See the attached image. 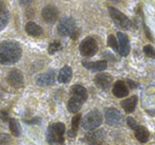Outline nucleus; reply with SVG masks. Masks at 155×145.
I'll list each match as a JSON object with an SVG mask.
<instances>
[{"label": "nucleus", "mask_w": 155, "mask_h": 145, "mask_svg": "<svg viewBox=\"0 0 155 145\" xmlns=\"http://www.w3.org/2000/svg\"><path fill=\"white\" fill-rule=\"evenodd\" d=\"M21 53V47L18 43L12 40L3 41L0 44V64H15L20 60Z\"/></svg>", "instance_id": "obj_1"}, {"label": "nucleus", "mask_w": 155, "mask_h": 145, "mask_svg": "<svg viewBox=\"0 0 155 145\" xmlns=\"http://www.w3.org/2000/svg\"><path fill=\"white\" fill-rule=\"evenodd\" d=\"M102 114L98 109H94V110L89 111L82 120V126L85 130H94L98 128L102 124Z\"/></svg>", "instance_id": "obj_2"}, {"label": "nucleus", "mask_w": 155, "mask_h": 145, "mask_svg": "<svg viewBox=\"0 0 155 145\" xmlns=\"http://www.w3.org/2000/svg\"><path fill=\"white\" fill-rule=\"evenodd\" d=\"M66 131V127L63 123L50 124L47 131V140L49 143H64L63 134Z\"/></svg>", "instance_id": "obj_3"}, {"label": "nucleus", "mask_w": 155, "mask_h": 145, "mask_svg": "<svg viewBox=\"0 0 155 145\" xmlns=\"http://www.w3.org/2000/svg\"><path fill=\"white\" fill-rule=\"evenodd\" d=\"M75 21L70 16H64L60 20V24L58 26V32L62 36H70L75 31Z\"/></svg>", "instance_id": "obj_4"}, {"label": "nucleus", "mask_w": 155, "mask_h": 145, "mask_svg": "<svg viewBox=\"0 0 155 145\" xmlns=\"http://www.w3.org/2000/svg\"><path fill=\"white\" fill-rule=\"evenodd\" d=\"M98 51V44L93 37H86L80 44V52L83 56L91 57L94 56Z\"/></svg>", "instance_id": "obj_5"}, {"label": "nucleus", "mask_w": 155, "mask_h": 145, "mask_svg": "<svg viewBox=\"0 0 155 145\" xmlns=\"http://www.w3.org/2000/svg\"><path fill=\"white\" fill-rule=\"evenodd\" d=\"M108 13L110 15V18L114 20V22L118 27L122 29H127L130 27V20L122 12H120L119 10L115 9L114 7H108Z\"/></svg>", "instance_id": "obj_6"}, {"label": "nucleus", "mask_w": 155, "mask_h": 145, "mask_svg": "<svg viewBox=\"0 0 155 145\" xmlns=\"http://www.w3.org/2000/svg\"><path fill=\"white\" fill-rule=\"evenodd\" d=\"M105 121L108 125L116 126L122 123L123 115L116 108H108L105 110Z\"/></svg>", "instance_id": "obj_7"}, {"label": "nucleus", "mask_w": 155, "mask_h": 145, "mask_svg": "<svg viewBox=\"0 0 155 145\" xmlns=\"http://www.w3.org/2000/svg\"><path fill=\"white\" fill-rule=\"evenodd\" d=\"M41 17L47 24H54L58 17V9L54 5H47L41 11Z\"/></svg>", "instance_id": "obj_8"}, {"label": "nucleus", "mask_w": 155, "mask_h": 145, "mask_svg": "<svg viewBox=\"0 0 155 145\" xmlns=\"http://www.w3.org/2000/svg\"><path fill=\"white\" fill-rule=\"evenodd\" d=\"M8 83L14 88H20L24 85V76L22 73L17 69H13L8 74Z\"/></svg>", "instance_id": "obj_9"}, {"label": "nucleus", "mask_w": 155, "mask_h": 145, "mask_svg": "<svg viewBox=\"0 0 155 145\" xmlns=\"http://www.w3.org/2000/svg\"><path fill=\"white\" fill-rule=\"evenodd\" d=\"M55 82V72L54 71H48L46 73L38 75L36 77V84L41 87H47L51 86Z\"/></svg>", "instance_id": "obj_10"}, {"label": "nucleus", "mask_w": 155, "mask_h": 145, "mask_svg": "<svg viewBox=\"0 0 155 145\" xmlns=\"http://www.w3.org/2000/svg\"><path fill=\"white\" fill-rule=\"evenodd\" d=\"M104 137H105L104 130L99 129V130H96V131H91L86 134V136L84 137V141L91 145H97L103 141Z\"/></svg>", "instance_id": "obj_11"}, {"label": "nucleus", "mask_w": 155, "mask_h": 145, "mask_svg": "<svg viewBox=\"0 0 155 145\" xmlns=\"http://www.w3.org/2000/svg\"><path fill=\"white\" fill-rule=\"evenodd\" d=\"M94 81H95L96 85L99 88H101L103 90H107L112 86L113 77L107 73H99V74H97L95 76Z\"/></svg>", "instance_id": "obj_12"}, {"label": "nucleus", "mask_w": 155, "mask_h": 145, "mask_svg": "<svg viewBox=\"0 0 155 145\" xmlns=\"http://www.w3.org/2000/svg\"><path fill=\"white\" fill-rule=\"evenodd\" d=\"M117 38H118V45H119V53L122 56H127L130 53V43L127 36L122 32L117 33Z\"/></svg>", "instance_id": "obj_13"}, {"label": "nucleus", "mask_w": 155, "mask_h": 145, "mask_svg": "<svg viewBox=\"0 0 155 145\" xmlns=\"http://www.w3.org/2000/svg\"><path fill=\"white\" fill-rule=\"evenodd\" d=\"M113 93L116 98H125L129 95V87L123 81H117L113 86Z\"/></svg>", "instance_id": "obj_14"}, {"label": "nucleus", "mask_w": 155, "mask_h": 145, "mask_svg": "<svg viewBox=\"0 0 155 145\" xmlns=\"http://www.w3.org/2000/svg\"><path fill=\"white\" fill-rule=\"evenodd\" d=\"M84 102L85 101H83L82 98H78L75 95H71L70 100L68 101V104H67V109H68L69 112L77 113L81 109V107H82Z\"/></svg>", "instance_id": "obj_15"}, {"label": "nucleus", "mask_w": 155, "mask_h": 145, "mask_svg": "<svg viewBox=\"0 0 155 145\" xmlns=\"http://www.w3.org/2000/svg\"><path fill=\"white\" fill-rule=\"evenodd\" d=\"M83 66L91 71L101 72V71L105 70L107 68V62L106 60H98V62H93V63L83 62Z\"/></svg>", "instance_id": "obj_16"}, {"label": "nucleus", "mask_w": 155, "mask_h": 145, "mask_svg": "<svg viewBox=\"0 0 155 145\" xmlns=\"http://www.w3.org/2000/svg\"><path fill=\"white\" fill-rule=\"evenodd\" d=\"M137 102H138V98L136 95H133V96H131V98L123 100L122 102H121V106H122V108L124 109L125 112L131 113L135 110Z\"/></svg>", "instance_id": "obj_17"}, {"label": "nucleus", "mask_w": 155, "mask_h": 145, "mask_svg": "<svg viewBox=\"0 0 155 145\" xmlns=\"http://www.w3.org/2000/svg\"><path fill=\"white\" fill-rule=\"evenodd\" d=\"M134 130H135L136 139H137L139 142H141V143L148 142L149 137H150V132H149V130L147 129L146 127H143V126H137Z\"/></svg>", "instance_id": "obj_18"}, {"label": "nucleus", "mask_w": 155, "mask_h": 145, "mask_svg": "<svg viewBox=\"0 0 155 145\" xmlns=\"http://www.w3.org/2000/svg\"><path fill=\"white\" fill-rule=\"evenodd\" d=\"M71 77H72V69L69 66H64L58 73V82L63 84L68 83Z\"/></svg>", "instance_id": "obj_19"}, {"label": "nucleus", "mask_w": 155, "mask_h": 145, "mask_svg": "<svg viewBox=\"0 0 155 145\" xmlns=\"http://www.w3.org/2000/svg\"><path fill=\"white\" fill-rule=\"evenodd\" d=\"M26 32L28 33L29 35H31V36L37 37L43 34V29H41L38 24H35V22L30 21L26 24Z\"/></svg>", "instance_id": "obj_20"}, {"label": "nucleus", "mask_w": 155, "mask_h": 145, "mask_svg": "<svg viewBox=\"0 0 155 145\" xmlns=\"http://www.w3.org/2000/svg\"><path fill=\"white\" fill-rule=\"evenodd\" d=\"M71 95H75L78 98H82L83 101H86L88 94H87V90L83 86L74 85L71 87Z\"/></svg>", "instance_id": "obj_21"}, {"label": "nucleus", "mask_w": 155, "mask_h": 145, "mask_svg": "<svg viewBox=\"0 0 155 145\" xmlns=\"http://www.w3.org/2000/svg\"><path fill=\"white\" fill-rule=\"evenodd\" d=\"M9 128L10 131L12 132V134L15 137H19L21 134V127H20V124L16 121L15 119H9Z\"/></svg>", "instance_id": "obj_22"}, {"label": "nucleus", "mask_w": 155, "mask_h": 145, "mask_svg": "<svg viewBox=\"0 0 155 145\" xmlns=\"http://www.w3.org/2000/svg\"><path fill=\"white\" fill-rule=\"evenodd\" d=\"M81 118H82V115H81L80 113H78V114H75L74 117L72 118V122H71L72 128L68 131L69 137L75 136V134H77V131H78V127H79V124H80V122H81Z\"/></svg>", "instance_id": "obj_23"}, {"label": "nucleus", "mask_w": 155, "mask_h": 145, "mask_svg": "<svg viewBox=\"0 0 155 145\" xmlns=\"http://www.w3.org/2000/svg\"><path fill=\"white\" fill-rule=\"evenodd\" d=\"M10 20V13L9 11H3L2 13H0V31L7 27V24H9Z\"/></svg>", "instance_id": "obj_24"}, {"label": "nucleus", "mask_w": 155, "mask_h": 145, "mask_svg": "<svg viewBox=\"0 0 155 145\" xmlns=\"http://www.w3.org/2000/svg\"><path fill=\"white\" fill-rule=\"evenodd\" d=\"M107 45L112 48L114 51H119V45H118V39L114 36V35H110L107 38Z\"/></svg>", "instance_id": "obj_25"}, {"label": "nucleus", "mask_w": 155, "mask_h": 145, "mask_svg": "<svg viewBox=\"0 0 155 145\" xmlns=\"http://www.w3.org/2000/svg\"><path fill=\"white\" fill-rule=\"evenodd\" d=\"M61 49H62V45H61L58 41H53V43L50 44L49 47H48V53L54 54L55 52L60 51Z\"/></svg>", "instance_id": "obj_26"}, {"label": "nucleus", "mask_w": 155, "mask_h": 145, "mask_svg": "<svg viewBox=\"0 0 155 145\" xmlns=\"http://www.w3.org/2000/svg\"><path fill=\"white\" fill-rule=\"evenodd\" d=\"M143 52L148 57L155 58V50L151 45H147L143 47Z\"/></svg>", "instance_id": "obj_27"}, {"label": "nucleus", "mask_w": 155, "mask_h": 145, "mask_svg": "<svg viewBox=\"0 0 155 145\" xmlns=\"http://www.w3.org/2000/svg\"><path fill=\"white\" fill-rule=\"evenodd\" d=\"M127 126H129L130 128H132V129H135V128L137 127V123H136V121L132 117L127 118Z\"/></svg>", "instance_id": "obj_28"}, {"label": "nucleus", "mask_w": 155, "mask_h": 145, "mask_svg": "<svg viewBox=\"0 0 155 145\" xmlns=\"http://www.w3.org/2000/svg\"><path fill=\"white\" fill-rule=\"evenodd\" d=\"M10 142V137L5 134H0V145H5L8 144Z\"/></svg>", "instance_id": "obj_29"}, {"label": "nucleus", "mask_w": 155, "mask_h": 145, "mask_svg": "<svg viewBox=\"0 0 155 145\" xmlns=\"http://www.w3.org/2000/svg\"><path fill=\"white\" fill-rule=\"evenodd\" d=\"M0 119L2 120L3 122L9 121V113L5 110H0Z\"/></svg>", "instance_id": "obj_30"}, {"label": "nucleus", "mask_w": 155, "mask_h": 145, "mask_svg": "<svg viewBox=\"0 0 155 145\" xmlns=\"http://www.w3.org/2000/svg\"><path fill=\"white\" fill-rule=\"evenodd\" d=\"M26 122L27 124H41V119L39 118H33V119H31V120H26Z\"/></svg>", "instance_id": "obj_31"}, {"label": "nucleus", "mask_w": 155, "mask_h": 145, "mask_svg": "<svg viewBox=\"0 0 155 145\" xmlns=\"http://www.w3.org/2000/svg\"><path fill=\"white\" fill-rule=\"evenodd\" d=\"M127 85H129V89H135V88H137V83H135L134 81H132V79H127Z\"/></svg>", "instance_id": "obj_32"}, {"label": "nucleus", "mask_w": 155, "mask_h": 145, "mask_svg": "<svg viewBox=\"0 0 155 145\" xmlns=\"http://www.w3.org/2000/svg\"><path fill=\"white\" fill-rule=\"evenodd\" d=\"M144 33H146V35H147V37H148V38H149V40L154 41V40H153L152 35H151V31H150V29H149L148 27H146V26H144Z\"/></svg>", "instance_id": "obj_33"}, {"label": "nucleus", "mask_w": 155, "mask_h": 145, "mask_svg": "<svg viewBox=\"0 0 155 145\" xmlns=\"http://www.w3.org/2000/svg\"><path fill=\"white\" fill-rule=\"evenodd\" d=\"M20 3V5H22V7H27V5H31L32 3L33 0H18Z\"/></svg>", "instance_id": "obj_34"}, {"label": "nucleus", "mask_w": 155, "mask_h": 145, "mask_svg": "<svg viewBox=\"0 0 155 145\" xmlns=\"http://www.w3.org/2000/svg\"><path fill=\"white\" fill-rule=\"evenodd\" d=\"M79 34H80V33H79V31H77V30H75L74 32H73L72 34L70 35V36H71V38H72L73 40H75V39H77L78 37H79Z\"/></svg>", "instance_id": "obj_35"}, {"label": "nucleus", "mask_w": 155, "mask_h": 145, "mask_svg": "<svg viewBox=\"0 0 155 145\" xmlns=\"http://www.w3.org/2000/svg\"><path fill=\"white\" fill-rule=\"evenodd\" d=\"M2 10H3V2L2 0H0V13H2Z\"/></svg>", "instance_id": "obj_36"}, {"label": "nucleus", "mask_w": 155, "mask_h": 145, "mask_svg": "<svg viewBox=\"0 0 155 145\" xmlns=\"http://www.w3.org/2000/svg\"><path fill=\"white\" fill-rule=\"evenodd\" d=\"M110 1H113V2H118L119 0H110Z\"/></svg>", "instance_id": "obj_37"}, {"label": "nucleus", "mask_w": 155, "mask_h": 145, "mask_svg": "<svg viewBox=\"0 0 155 145\" xmlns=\"http://www.w3.org/2000/svg\"><path fill=\"white\" fill-rule=\"evenodd\" d=\"M97 145H105V144H103V143H99V144H97Z\"/></svg>", "instance_id": "obj_38"}]
</instances>
